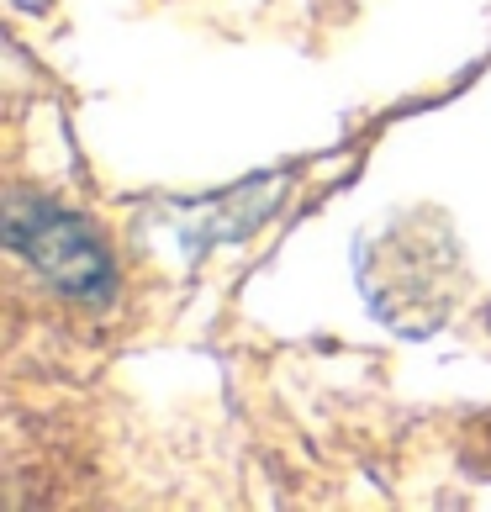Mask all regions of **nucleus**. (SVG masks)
<instances>
[{
  "mask_svg": "<svg viewBox=\"0 0 491 512\" xmlns=\"http://www.w3.org/2000/svg\"><path fill=\"white\" fill-rule=\"evenodd\" d=\"M6 243L48 280V286H59L74 301H96L101 307V301H111V291H117V270H111L101 238L74 212H64V206H53L43 196H11Z\"/></svg>",
  "mask_w": 491,
  "mask_h": 512,
  "instance_id": "f257e3e1",
  "label": "nucleus"
}]
</instances>
